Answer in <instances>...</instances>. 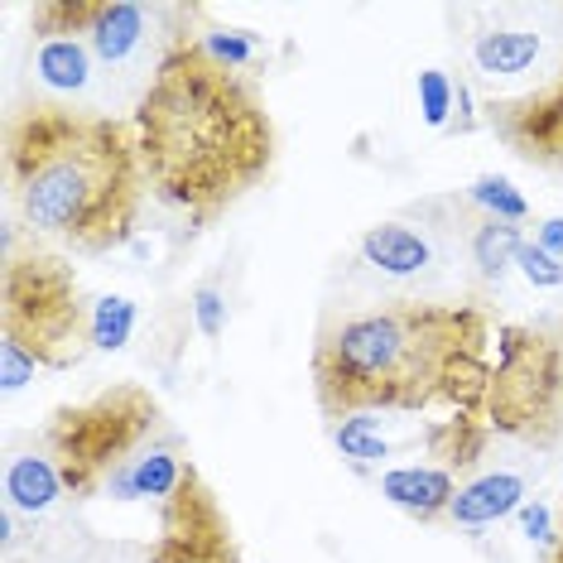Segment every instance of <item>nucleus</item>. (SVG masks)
<instances>
[{
    "instance_id": "f257e3e1",
    "label": "nucleus",
    "mask_w": 563,
    "mask_h": 563,
    "mask_svg": "<svg viewBox=\"0 0 563 563\" xmlns=\"http://www.w3.org/2000/svg\"><path fill=\"white\" fill-rule=\"evenodd\" d=\"M131 131L145 184L194 227H208L251 194L275 159V125L261 97L202 54L198 40H178L159 58Z\"/></svg>"
},
{
    "instance_id": "f03ea898",
    "label": "nucleus",
    "mask_w": 563,
    "mask_h": 563,
    "mask_svg": "<svg viewBox=\"0 0 563 563\" xmlns=\"http://www.w3.org/2000/svg\"><path fill=\"white\" fill-rule=\"evenodd\" d=\"M492 318L472 303H390L342 318L313 352V390L328 419L453 405L482 415Z\"/></svg>"
},
{
    "instance_id": "7ed1b4c3",
    "label": "nucleus",
    "mask_w": 563,
    "mask_h": 563,
    "mask_svg": "<svg viewBox=\"0 0 563 563\" xmlns=\"http://www.w3.org/2000/svg\"><path fill=\"white\" fill-rule=\"evenodd\" d=\"M5 174L20 217L40 236L87 255L135 236L145 164L131 125L68 107H30L10 117Z\"/></svg>"
},
{
    "instance_id": "20e7f679",
    "label": "nucleus",
    "mask_w": 563,
    "mask_h": 563,
    "mask_svg": "<svg viewBox=\"0 0 563 563\" xmlns=\"http://www.w3.org/2000/svg\"><path fill=\"white\" fill-rule=\"evenodd\" d=\"M482 419L492 433L549 448L563 429V328L506 323L496 332Z\"/></svg>"
},
{
    "instance_id": "39448f33",
    "label": "nucleus",
    "mask_w": 563,
    "mask_h": 563,
    "mask_svg": "<svg viewBox=\"0 0 563 563\" xmlns=\"http://www.w3.org/2000/svg\"><path fill=\"white\" fill-rule=\"evenodd\" d=\"M159 433L164 415L155 395L140 386H111L87 405L58 409V419L48 424V457L58 463L73 496H97L101 482Z\"/></svg>"
},
{
    "instance_id": "423d86ee",
    "label": "nucleus",
    "mask_w": 563,
    "mask_h": 563,
    "mask_svg": "<svg viewBox=\"0 0 563 563\" xmlns=\"http://www.w3.org/2000/svg\"><path fill=\"white\" fill-rule=\"evenodd\" d=\"M0 328L40 366H73L92 347V309L54 255H10L0 275Z\"/></svg>"
},
{
    "instance_id": "0eeeda50",
    "label": "nucleus",
    "mask_w": 563,
    "mask_h": 563,
    "mask_svg": "<svg viewBox=\"0 0 563 563\" xmlns=\"http://www.w3.org/2000/svg\"><path fill=\"white\" fill-rule=\"evenodd\" d=\"M482 111L496 140L510 145V155L534 169H563V54L544 82L516 97H492Z\"/></svg>"
},
{
    "instance_id": "6e6552de",
    "label": "nucleus",
    "mask_w": 563,
    "mask_h": 563,
    "mask_svg": "<svg viewBox=\"0 0 563 563\" xmlns=\"http://www.w3.org/2000/svg\"><path fill=\"white\" fill-rule=\"evenodd\" d=\"M34 24L40 34H78L97 63H111V68L131 58L150 34L145 5H131V0H44L34 5Z\"/></svg>"
},
{
    "instance_id": "1a4fd4ad",
    "label": "nucleus",
    "mask_w": 563,
    "mask_h": 563,
    "mask_svg": "<svg viewBox=\"0 0 563 563\" xmlns=\"http://www.w3.org/2000/svg\"><path fill=\"white\" fill-rule=\"evenodd\" d=\"M150 563H236L232 530H227L222 510H217L202 477H194L178 501L164 506Z\"/></svg>"
},
{
    "instance_id": "9d476101",
    "label": "nucleus",
    "mask_w": 563,
    "mask_h": 563,
    "mask_svg": "<svg viewBox=\"0 0 563 563\" xmlns=\"http://www.w3.org/2000/svg\"><path fill=\"white\" fill-rule=\"evenodd\" d=\"M380 496L415 520H439L448 516V506L457 496V477H453V467H429V463L390 467V472H380Z\"/></svg>"
},
{
    "instance_id": "9b49d317",
    "label": "nucleus",
    "mask_w": 563,
    "mask_h": 563,
    "mask_svg": "<svg viewBox=\"0 0 563 563\" xmlns=\"http://www.w3.org/2000/svg\"><path fill=\"white\" fill-rule=\"evenodd\" d=\"M525 477L520 472H482L467 486H457L453 506H448V520L463 525V530H482V525H496L506 516H516L525 506Z\"/></svg>"
},
{
    "instance_id": "f8f14e48",
    "label": "nucleus",
    "mask_w": 563,
    "mask_h": 563,
    "mask_svg": "<svg viewBox=\"0 0 563 563\" xmlns=\"http://www.w3.org/2000/svg\"><path fill=\"white\" fill-rule=\"evenodd\" d=\"M544 58V34L520 30V24H492L472 40V63L486 82H510L525 78L534 63Z\"/></svg>"
},
{
    "instance_id": "ddd939ff",
    "label": "nucleus",
    "mask_w": 563,
    "mask_h": 563,
    "mask_svg": "<svg viewBox=\"0 0 563 563\" xmlns=\"http://www.w3.org/2000/svg\"><path fill=\"white\" fill-rule=\"evenodd\" d=\"M362 261L380 275L409 279V275H424L433 265V246L405 222H376L362 232Z\"/></svg>"
},
{
    "instance_id": "4468645a",
    "label": "nucleus",
    "mask_w": 563,
    "mask_h": 563,
    "mask_svg": "<svg viewBox=\"0 0 563 563\" xmlns=\"http://www.w3.org/2000/svg\"><path fill=\"white\" fill-rule=\"evenodd\" d=\"M92 63H97V54L78 34H40L34 73H40V82L48 92H58V97L87 92V87H92Z\"/></svg>"
},
{
    "instance_id": "2eb2a0df",
    "label": "nucleus",
    "mask_w": 563,
    "mask_h": 563,
    "mask_svg": "<svg viewBox=\"0 0 563 563\" xmlns=\"http://www.w3.org/2000/svg\"><path fill=\"white\" fill-rule=\"evenodd\" d=\"M63 492L68 486H63V472L48 453H15L5 463V506L24 510V516H44Z\"/></svg>"
},
{
    "instance_id": "dca6fc26",
    "label": "nucleus",
    "mask_w": 563,
    "mask_h": 563,
    "mask_svg": "<svg viewBox=\"0 0 563 563\" xmlns=\"http://www.w3.org/2000/svg\"><path fill=\"white\" fill-rule=\"evenodd\" d=\"M520 246H525V232L516 222H496V217H486L477 232H472V265H477L482 279H501L506 271H516Z\"/></svg>"
},
{
    "instance_id": "f3484780",
    "label": "nucleus",
    "mask_w": 563,
    "mask_h": 563,
    "mask_svg": "<svg viewBox=\"0 0 563 563\" xmlns=\"http://www.w3.org/2000/svg\"><path fill=\"white\" fill-rule=\"evenodd\" d=\"M332 443H338V453L347 457V463L366 467V463H380V457L395 453L386 424H380V415H342L338 424H332Z\"/></svg>"
},
{
    "instance_id": "a211bd4d",
    "label": "nucleus",
    "mask_w": 563,
    "mask_h": 563,
    "mask_svg": "<svg viewBox=\"0 0 563 563\" xmlns=\"http://www.w3.org/2000/svg\"><path fill=\"white\" fill-rule=\"evenodd\" d=\"M135 323H140L135 299H125V294H101V299L92 303V347L97 352H121L125 342H131Z\"/></svg>"
},
{
    "instance_id": "6ab92c4d",
    "label": "nucleus",
    "mask_w": 563,
    "mask_h": 563,
    "mask_svg": "<svg viewBox=\"0 0 563 563\" xmlns=\"http://www.w3.org/2000/svg\"><path fill=\"white\" fill-rule=\"evenodd\" d=\"M467 198L477 202V208L486 212V217H496V222H525L530 217V202L520 198V188L510 184V178H501V174H482L477 184L467 188Z\"/></svg>"
},
{
    "instance_id": "aec40b11",
    "label": "nucleus",
    "mask_w": 563,
    "mask_h": 563,
    "mask_svg": "<svg viewBox=\"0 0 563 563\" xmlns=\"http://www.w3.org/2000/svg\"><path fill=\"white\" fill-rule=\"evenodd\" d=\"M198 44H202V54L217 58L222 68H251L255 58H261V40H255L251 30H208V34H198Z\"/></svg>"
},
{
    "instance_id": "412c9836",
    "label": "nucleus",
    "mask_w": 563,
    "mask_h": 563,
    "mask_svg": "<svg viewBox=\"0 0 563 563\" xmlns=\"http://www.w3.org/2000/svg\"><path fill=\"white\" fill-rule=\"evenodd\" d=\"M453 107H457V92H453V82H448V73H439V68L419 73V111H424V125L443 131V125L453 121Z\"/></svg>"
},
{
    "instance_id": "4be33fe9",
    "label": "nucleus",
    "mask_w": 563,
    "mask_h": 563,
    "mask_svg": "<svg viewBox=\"0 0 563 563\" xmlns=\"http://www.w3.org/2000/svg\"><path fill=\"white\" fill-rule=\"evenodd\" d=\"M516 271L525 275V285H534V289H559L563 285V261L559 255H549L544 246H534V241H525L520 246Z\"/></svg>"
},
{
    "instance_id": "5701e85b",
    "label": "nucleus",
    "mask_w": 563,
    "mask_h": 563,
    "mask_svg": "<svg viewBox=\"0 0 563 563\" xmlns=\"http://www.w3.org/2000/svg\"><path fill=\"white\" fill-rule=\"evenodd\" d=\"M194 323L202 338H222L227 332V294L217 285H198L194 289Z\"/></svg>"
},
{
    "instance_id": "b1692460",
    "label": "nucleus",
    "mask_w": 563,
    "mask_h": 563,
    "mask_svg": "<svg viewBox=\"0 0 563 563\" xmlns=\"http://www.w3.org/2000/svg\"><path fill=\"white\" fill-rule=\"evenodd\" d=\"M34 371H40V362H34V356L20 347V342L0 338V386H5V395H15V390L30 386Z\"/></svg>"
},
{
    "instance_id": "393cba45",
    "label": "nucleus",
    "mask_w": 563,
    "mask_h": 563,
    "mask_svg": "<svg viewBox=\"0 0 563 563\" xmlns=\"http://www.w3.org/2000/svg\"><path fill=\"white\" fill-rule=\"evenodd\" d=\"M520 534L530 544H540V549H549V554H554V544H559V530H554V510H549L544 501H525L520 510Z\"/></svg>"
},
{
    "instance_id": "a878e982",
    "label": "nucleus",
    "mask_w": 563,
    "mask_h": 563,
    "mask_svg": "<svg viewBox=\"0 0 563 563\" xmlns=\"http://www.w3.org/2000/svg\"><path fill=\"white\" fill-rule=\"evenodd\" d=\"M534 246H544L549 255L563 261V217H544V222L534 227Z\"/></svg>"
},
{
    "instance_id": "bb28decb",
    "label": "nucleus",
    "mask_w": 563,
    "mask_h": 563,
    "mask_svg": "<svg viewBox=\"0 0 563 563\" xmlns=\"http://www.w3.org/2000/svg\"><path fill=\"white\" fill-rule=\"evenodd\" d=\"M0 544H15V506H5V510H0Z\"/></svg>"
},
{
    "instance_id": "cd10ccee",
    "label": "nucleus",
    "mask_w": 563,
    "mask_h": 563,
    "mask_svg": "<svg viewBox=\"0 0 563 563\" xmlns=\"http://www.w3.org/2000/svg\"><path fill=\"white\" fill-rule=\"evenodd\" d=\"M549 563H563V525H559V544H554V554H549Z\"/></svg>"
}]
</instances>
